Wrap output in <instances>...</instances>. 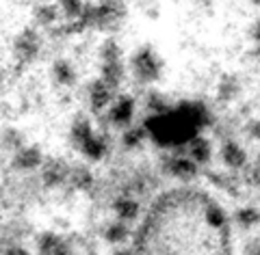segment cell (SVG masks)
<instances>
[{
  "instance_id": "obj_23",
  "label": "cell",
  "mask_w": 260,
  "mask_h": 255,
  "mask_svg": "<svg viewBox=\"0 0 260 255\" xmlns=\"http://www.w3.org/2000/svg\"><path fill=\"white\" fill-rule=\"evenodd\" d=\"M247 35H249V39L251 41H260V20H254L251 22V26H249V30H247Z\"/></svg>"
},
{
  "instance_id": "obj_6",
  "label": "cell",
  "mask_w": 260,
  "mask_h": 255,
  "mask_svg": "<svg viewBox=\"0 0 260 255\" xmlns=\"http://www.w3.org/2000/svg\"><path fill=\"white\" fill-rule=\"evenodd\" d=\"M219 158H221V162L230 171H243L249 162L247 152L243 150V145L239 141H234V138H225L221 143V147H219Z\"/></svg>"
},
{
  "instance_id": "obj_8",
  "label": "cell",
  "mask_w": 260,
  "mask_h": 255,
  "mask_svg": "<svg viewBox=\"0 0 260 255\" xmlns=\"http://www.w3.org/2000/svg\"><path fill=\"white\" fill-rule=\"evenodd\" d=\"M241 89L243 87H241V80H239L237 74H223L217 82L215 97H217V102H221V104H232V102L239 100Z\"/></svg>"
},
{
  "instance_id": "obj_2",
  "label": "cell",
  "mask_w": 260,
  "mask_h": 255,
  "mask_svg": "<svg viewBox=\"0 0 260 255\" xmlns=\"http://www.w3.org/2000/svg\"><path fill=\"white\" fill-rule=\"evenodd\" d=\"M130 71H133L135 80L143 87H152L162 78V69H165V61L162 56L154 50L150 44L141 46L139 50L130 56Z\"/></svg>"
},
{
  "instance_id": "obj_5",
  "label": "cell",
  "mask_w": 260,
  "mask_h": 255,
  "mask_svg": "<svg viewBox=\"0 0 260 255\" xmlns=\"http://www.w3.org/2000/svg\"><path fill=\"white\" fill-rule=\"evenodd\" d=\"M137 113V100L133 95H119L117 100H113L109 104V123L113 128L124 130L128 126H133Z\"/></svg>"
},
{
  "instance_id": "obj_4",
  "label": "cell",
  "mask_w": 260,
  "mask_h": 255,
  "mask_svg": "<svg viewBox=\"0 0 260 255\" xmlns=\"http://www.w3.org/2000/svg\"><path fill=\"white\" fill-rule=\"evenodd\" d=\"M126 5L121 0H107L104 5L93 9V24L107 30H117L126 20Z\"/></svg>"
},
{
  "instance_id": "obj_24",
  "label": "cell",
  "mask_w": 260,
  "mask_h": 255,
  "mask_svg": "<svg viewBox=\"0 0 260 255\" xmlns=\"http://www.w3.org/2000/svg\"><path fill=\"white\" fill-rule=\"evenodd\" d=\"M249 184H254L256 188H260V167H254V171L249 173Z\"/></svg>"
},
{
  "instance_id": "obj_7",
  "label": "cell",
  "mask_w": 260,
  "mask_h": 255,
  "mask_svg": "<svg viewBox=\"0 0 260 255\" xmlns=\"http://www.w3.org/2000/svg\"><path fill=\"white\" fill-rule=\"evenodd\" d=\"M186 154H189V158L198 164V167H206V164H210V160H213V143H210V138H206L200 132L186 143Z\"/></svg>"
},
{
  "instance_id": "obj_3",
  "label": "cell",
  "mask_w": 260,
  "mask_h": 255,
  "mask_svg": "<svg viewBox=\"0 0 260 255\" xmlns=\"http://www.w3.org/2000/svg\"><path fill=\"white\" fill-rule=\"evenodd\" d=\"M174 154H162L160 158V173H165L169 177H176L180 182H193L200 173V167L195 164L189 154H180L178 150H172Z\"/></svg>"
},
{
  "instance_id": "obj_20",
  "label": "cell",
  "mask_w": 260,
  "mask_h": 255,
  "mask_svg": "<svg viewBox=\"0 0 260 255\" xmlns=\"http://www.w3.org/2000/svg\"><path fill=\"white\" fill-rule=\"evenodd\" d=\"M100 56L102 61H115V59H121V48L115 39H107L104 44L100 46Z\"/></svg>"
},
{
  "instance_id": "obj_19",
  "label": "cell",
  "mask_w": 260,
  "mask_h": 255,
  "mask_svg": "<svg viewBox=\"0 0 260 255\" xmlns=\"http://www.w3.org/2000/svg\"><path fill=\"white\" fill-rule=\"evenodd\" d=\"M54 74H56V80H59L61 85H72V82L76 80L74 67H72L70 63H65V61H61V63L54 65Z\"/></svg>"
},
{
  "instance_id": "obj_25",
  "label": "cell",
  "mask_w": 260,
  "mask_h": 255,
  "mask_svg": "<svg viewBox=\"0 0 260 255\" xmlns=\"http://www.w3.org/2000/svg\"><path fill=\"white\" fill-rule=\"evenodd\" d=\"M254 59H256V61H260V41H258L256 48H254Z\"/></svg>"
},
{
  "instance_id": "obj_16",
  "label": "cell",
  "mask_w": 260,
  "mask_h": 255,
  "mask_svg": "<svg viewBox=\"0 0 260 255\" xmlns=\"http://www.w3.org/2000/svg\"><path fill=\"white\" fill-rule=\"evenodd\" d=\"M145 108L152 115H158V113H165L167 108H172V106H169V97L162 91H158V89H148V93H145Z\"/></svg>"
},
{
  "instance_id": "obj_13",
  "label": "cell",
  "mask_w": 260,
  "mask_h": 255,
  "mask_svg": "<svg viewBox=\"0 0 260 255\" xmlns=\"http://www.w3.org/2000/svg\"><path fill=\"white\" fill-rule=\"evenodd\" d=\"M232 221L241 229H254L260 225V208H254V205H241L239 210H234Z\"/></svg>"
},
{
  "instance_id": "obj_26",
  "label": "cell",
  "mask_w": 260,
  "mask_h": 255,
  "mask_svg": "<svg viewBox=\"0 0 260 255\" xmlns=\"http://www.w3.org/2000/svg\"><path fill=\"white\" fill-rule=\"evenodd\" d=\"M251 5H256V7H260V0H251Z\"/></svg>"
},
{
  "instance_id": "obj_9",
  "label": "cell",
  "mask_w": 260,
  "mask_h": 255,
  "mask_svg": "<svg viewBox=\"0 0 260 255\" xmlns=\"http://www.w3.org/2000/svg\"><path fill=\"white\" fill-rule=\"evenodd\" d=\"M113 212L117 214V218L119 221H124V223H135L137 218H139V214H141V205H139V201L135 199L133 195H121V197H117L115 201H113Z\"/></svg>"
},
{
  "instance_id": "obj_1",
  "label": "cell",
  "mask_w": 260,
  "mask_h": 255,
  "mask_svg": "<svg viewBox=\"0 0 260 255\" xmlns=\"http://www.w3.org/2000/svg\"><path fill=\"white\" fill-rule=\"evenodd\" d=\"M213 115L202 102H182L176 108H167L165 113L152 115L145 119L148 138L162 147V150H180L186 147L195 134L210 126Z\"/></svg>"
},
{
  "instance_id": "obj_15",
  "label": "cell",
  "mask_w": 260,
  "mask_h": 255,
  "mask_svg": "<svg viewBox=\"0 0 260 255\" xmlns=\"http://www.w3.org/2000/svg\"><path fill=\"white\" fill-rule=\"evenodd\" d=\"M80 150H83V154L89 160H102L104 154H107V141H104V136L91 134L83 145H80Z\"/></svg>"
},
{
  "instance_id": "obj_10",
  "label": "cell",
  "mask_w": 260,
  "mask_h": 255,
  "mask_svg": "<svg viewBox=\"0 0 260 255\" xmlns=\"http://www.w3.org/2000/svg\"><path fill=\"white\" fill-rule=\"evenodd\" d=\"M89 97H91L93 111H104L113 102V87L107 85L104 80H95L91 85V91H89Z\"/></svg>"
},
{
  "instance_id": "obj_21",
  "label": "cell",
  "mask_w": 260,
  "mask_h": 255,
  "mask_svg": "<svg viewBox=\"0 0 260 255\" xmlns=\"http://www.w3.org/2000/svg\"><path fill=\"white\" fill-rule=\"evenodd\" d=\"M245 132L249 138H254V141L260 143V119H249L245 126Z\"/></svg>"
},
{
  "instance_id": "obj_14",
  "label": "cell",
  "mask_w": 260,
  "mask_h": 255,
  "mask_svg": "<svg viewBox=\"0 0 260 255\" xmlns=\"http://www.w3.org/2000/svg\"><path fill=\"white\" fill-rule=\"evenodd\" d=\"M148 141V130L145 126H128L124 128V134H121V145L128 152H135Z\"/></svg>"
},
{
  "instance_id": "obj_22",
  "label": "cell",
  "mask_w": 260,
  "mask_h": 255,
  "mask_svg": "<svg viewBox=\"0 0 260 255\" xmlns=\"http://www.w3.org/2000/svg\"><path fill=\"white\" fill-rule=\"evenodd\" d=\"M61 5H63V9L68 15H78L80 13V0H61Z\"/></svg>"
},
{
  "instance_id": "obj_12",
  "label": "cell",
  "mask_w": 260,
  "mask_h": 255,
  "mask_svg": "<svg viewBox=\"0 0 260 255\" xmlns=\"http://www.w3.org/2000/svg\"><path fill=\"white\" fill-rule=\"evenodd\" d=\"M204 221H206L208 227L217 229V232H219V229H228V214H225V210L217 201H213V199H206V203H204Z\"/></svg>"
},
{
  "instance_id": "obj_28",
  "label": "cell",
  "mask_w": 260,
  "mask_h": 255,
  "mask_svg": "<svg viewBox=\"0 0 260 255\" xmlns=\"http://www.w3.org/2000/svg\"><path fill=\"white\" fill-rule=\"evenodd\" d=\"M176 3H184V0H176Z\"/></svg>"
},
{
  "instance_id": "obj_11",
  "label": "cell",
  "mask_w": 260,
  "mask_h": 255,
  "mask_svg": "<svg viewBox=\"0 0 260 255\" xmlns=\"http://www.w3.org/2000/svg\"><path fill=\"white\" fill-rule=\"evenodd\" d=\"M126 78V63L121 59L115 61H102V80L113 89L119 87Z\"/></svg>"
},
{
  "instance_id": "obj_17",
  "label": "cell",
  "mask_w": 260,
  "mask_h": 255,
  "mask_svg": "<svg viewBox=\"0 0 260 255\" xmlns=\"http://www.w3.org/2000/svg\"><path fill=\"white\" fill-rule=\"evenodd\" d=\"M104 238H107V242H111V244H124L130 238L128 223H124V221H115V223H111L107 227V232H104Z\"/></svg>"
},
{
  "instance_id": "obj_27",
  "label": "cell",
  "mask_w": 260,
  "mask_h": 255,
  "mask_svg": "<svg viewBox=\"0 0 260 255\" xmlns=\"http://www.w3.org/2000/svg\"><path fill=\"white\" fill-rule=\"evenodd\" d=\"M256 167H260V154H258V158H256Z\"/></svg>"
},
{
  "instance_id": "obj_18",
  "label": "cell",
  "mask_w": 260,
  "mask_h": 255,
  "mask_svg": "<svg viewBox=\"0 0 260 255\" xmlns=\"http://www.w3.org/2000/svg\"><path fill=\"white\" fill-rule=\"evenodd\" d=\"M93 134V130H91V123H89L85 117H80V119H76V123H74V128H72V138L78 143V145H83L89 136Z\"/></svg>"
}]
</instances>
